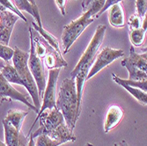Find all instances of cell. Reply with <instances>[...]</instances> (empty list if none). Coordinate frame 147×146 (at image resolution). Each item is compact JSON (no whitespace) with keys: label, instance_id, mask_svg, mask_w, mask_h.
<instances>
[{"label":"cell","instance_id":"obj_12","mask_svg":"<svg viewBox=\"0 0 147 146\" xmlns=\"http://www.w3.org/2000/svg\"><path fill=\"white\" fill-rule=\"evenodd\" d=\"M46 136L49 137L50 138L56 141L61 142L63 144L67 142H75L76 137L73 133V131L70 129L65 122L59 125L57 129L49 131L46 134Z\"/></svg>","mask_w":147,"mask_h":146},{"label":"cell","instance_id":"obj_6","mask_svg":"<svg viewBox=\"0 0 147 146\" xmlns=\"http://www.w3.org/2000/svg\"><path fill=\"white\" fill-rule=\"evenodd\" d=\"M38 121H40V128L31 135L33 138L37 137L40 135H46L49 131L57 129L59 125L65 122L62 113L56 108L52 109H46L39 116Z\"/></svg>","mask_w":147,"mask_h":146},{"label":"cell","instance_id":"obj_10","mask_svg":"<svg viewBox=\"0 0 147 146\" xmlns=\"http://www.w3.org/2000/svg\"><path fill=\"white\" fill-rule=\"evenodd\" d=\"M19 20L20 17L9 10L0 11V43L9 45L13 28Z\"/></svg>","mask_w":147,"mask_h":146},{"label":"cell","instance_id":"obj_23","mask_svg":"<svg viewBox=\"0 0 147 146\" xmlns=\"http://www.w3.org/2000/svg\"><path fill=\"white\" fill-rule=\"evenodd\" d=\"M61 144H63L61 142L56 141L43 134L37 137L35 143V146H59Z\"/></svg>","mask_w":147,"mask_h":146},{"label":"cell","instance_id":"obj_2","mask_svg":"<svg viewBox=\"0 0 147 146\" xmlns=\"http://www.w3.org/2000/svg\"><path fill=\"white\" fill-rule=\"evenodd\" d=\"M13 50H14V53H13L11 58L13 63L12 66L19 73L23 82L24 87H26L29 92L30 97L33 100V104L39 111L40 108H41V103H40V98L41 97L39 95L38 88L34 79V77L28 68L29 53L21 50L18 47H15Z\"/></svg>","mask_w":147,"mask_h":146},{"label":"cell","instance_id":"obj_5","mask_svg":"<svg viewBox=\"0 0 147 146\" xmlns=\"http://www.w3.org/2000/svg\"><path fill=\"white\" fill-rule=\"evenodd\" d=\"M59 73H60V69H52L49 70V79H48V83L46 85L44 92H43V100H42V104L41 105V108L39 109L38 112V115L36 117V119L34 120L31 129L29 130V133L28 135V137L30 136L31 131L33 129V128L34 127L35 123L38 121L39 116L42 114L43 111H45L46 109H52V108H56V97H57V94H56V89H57V80H58V77H59Z\"/></svg>","mask_w":147,"mask_h":146},{"label":"cell","instance_id":"obj_25","mask_svg":"<svg viewBox=\"0 0 147 146\" xmlns=\"http://www.w3.org/2000/svg\"><path fill=\"white\" fill-rule=\"evenodd\" d=\"M13 53H14L13 48L0 43V59H2L6 63H9L12 58Z\"/></svg>","mask_w":147,"mask_h":146},{"label":"cell","instance_id":"obj_4","mask_svg":"<svg viewBox=\"0 0 147 146\" xmlns=\"http://www.w3.org/2000/svg\"><path fill=\"white\" fill-rule=\"evenodd\" d=\"M94 20L95 19L92 16L91 11H86L79 18L63 26L62 34L63 54H66L70 50L71 47L77 41L80 34L85 31L89 25L94 21Z\"/></svg>","mask_w":147,"mask_h":146},{"label":"cell","instance_id":"obj_1","mask_svg":"<svg viewBox=\"0 0 147 146\" xmlns=\"http://www.w3.org/2000/svg\"><path fill=\"white\" fill-rule=\"evenodd\" d=\"M56 107L62 113L65 123L71 130L74 131L78 119L77 112L78 98L74 78L67 77L62 82L56 97Z\"/></svg>","mask_w":147,"mask_h":146},{"label":"cell","instance_id":"obj_20","mask_svg":"<svg viewBox=\"0 0 147 146\" xmlns=\"http://www.w3.org/2000/svg\"><path fill=\"white\" fill-rule=\"evenodd\" d=\"M121 64L125 67L129 71V80H136V81H144L147 79L146 72L138 70L136 66L133 65L128 58L123 59L121 62Z\"/></svg>","mask_w":147,"mask_h":146},{"label":"cell","instance_id":"obj_28","mask_svg":"<svg viewBox=\"0 0 147 146\" xmlns=\"http://www.w3.org/2000/svg\"><path fill=\"white\" fill-rule=\"evenodd\" d=\"M121 80L123 83L126 84L127 85H129L131 87H135V88H138L144 92L147 91V83L146 80L144 81H136V80H129V79H123L121 78Z\"/></svg>","mask_w":147,"mask_h":146},{"label":"cell","instance_id":"obj_17","mask_svg":"<svg viewBox=\"0 0 147 146\" xmlns=\"http://www.w3.org/2000/svg\"><path fill=\"white\" fill-rule=\"evenodd\" d=\"M14 5L19 11H24L26 12L29 13L31 16L34 18L39 26L42 28V24L41 20V16H40L39 10H36L30 3L28 0H14Z\"/></svg>","mask_w":147,"mask_h":146},{"label":"cell","instance_id":"obj_3","mask_svg":"<svg viewBox=\"0 0 147 146\" xmlns=\"http://www.w3.org/2000/svg\"><path fill=\"white\" fill-rule=\"evenodd\" d=\"M106 30H107V26L105 25H100L97 26L95 33L93 34L87 48L83 53L82 57H80L79 61L78 62L73 71L71 72V77L74 78L75 76L80 71H89V69L92 67V63H94L96 56L98 55L99 49L104 41Z\"/></svg>","mask_w":147,"mask_h":146},{"label":"cell","instance_id":"obj_39","mask_svg":"<svg viewBox=\"0 0 147 146\" xmlns=\"http://www.w3.org/2000/svg\"><path fill=\"white\" fill-rule=\"evenodd\" d=\"M85 146H93V145H92V144L91 143H86Z\"/></svg>","mask_w":147,"mask_h":146},{"label":"cell","instance_id":"obj_7","mask_svg":"<svg viewBox=\"0 0 147 146\" xmlns=\"http://www.w3.org/2000/svg\"><path fill=\"white\" fill-rule=\"evenodd\" d=\"M124 56L123 49H115L110 47L104 48L99 54L96 56L95 61L92 63L91 69L86 76V80H89L93 76H95L102 69L111 64L114 61L118 58H121Z\"/></svg>","mask_w":147,"mask_h":146},{"label":"cell","instance_id":"obj_34","mask_svg":"<svg viewBox=\"0 0 147 146\" xmlns=\"http://www.w3.org/2000/svg\"><path fill=\"white\" fill-rule=\"evenodd\" d=\"M28 146H35L34 138H33L31 136L28 137Z\"/></svg>","mask_w":147,"mask_h":146},{"label":"cell","instance_id":"obj_21","mask_svg":"<svg viewBox=\"0 0 147 146\" xmlns=\"http://www.w3.org/2000/svg\"><path fill=\"white\" fill-rule=\"evenodd\" d=\"M31 24H32L33 28L46 40V41L49 43L50 46H52L57 52L61 53V50H60V48H59V42L57 41V39L54 35H52L50 33L46 31L43 28H41V26H39L38 25H36L35 22H32Z\"/></svg>","mask_w":147,"mask_h":146},{"label":"cell","instance_id":"obj_31","mask_svg":"<svg viewBox=\"0 0 147 146\" xmlns=\"http://www.w3.org/2000/svg\"><path fill=\"white\" fill-rule=\"evenodd\" d=\"M66 1L67 0H55V2L57 5V7L60 10V12L63 16H65L66 14Z\"/></svg>","mask_w":147,"mask_h":146},{"label":"cell","instance_id":"obj_29","mask_svg":"<svg viewBox=\"0 0 147 146\" xmlns=\"http://www.w3.org/2000/svg\"><path fill=\"white\" fill-rule=\"evenodd\" d=\"M136 10L137 14L141 18L146 16V10H147V0H137L136 1Z\"/></svg>","mask_w":147,"mask_h":146},{"label":"cell","instance_id":"obj_14","mask_svg":"<svg viewBox=\"0 0 147 146\" xmlns=\"http://www.w3.org/2000/svg\"><path fill=\"white\" fill-rule=\"evenodd\" d=\"M28 114V111L26 112V111H21L19 109H10L7 112V114L4 120L6 121L11 125H12L17 130L20 131L23 122Z\"/></svg>","mask_w":147,"mask_h":146},{"label":"cell","instance_id":"obj_24","mask_svg":"<svg viewBox=\"0 0 147 146\" xmlns=\"http://www.w3.org/2000/svg\"><path fill=\"white\" fill-rule=\"evenodd\" d=\"M0 5H2L3 6H5L7 10L11 11V12L15 13L16 15H18V16L20 17V19L23 20L25 22L28 21L26 18L23 15V13H22L20 11H19V10L17 9V7L15 6L14 3H11V0H0Z\"/></svg>","mask_w":147,"mask_h":146},{"label":"cell","instance_id":"obj_35","mask_svg":"<svg viewBox=\"0 0 147 146\" xmlns=\"http://www.w3.org/2000/svg\"><path fill=\"white\" fill-rule=\"evenodd\" d=\"M28 1H29V3L36 9V10H39L38 9V6H37V5H36V2H35V0H28Z\"/></svg>","mask_w":147,"mask_h":146},{"label":"cell","instance_id":"obj_9","mask_svg":"<svg viewBox=\"0 0 147 146\" xmlns=\"http://www.w3.org/2000/svg\"><path fill=\"white\" fill-rule=\"evenodd\" d=\"M0 97L2 99H5L7 101L10 100H18L23 104H25L28 108L34 111L36 114H38V109L34 107V105L32 103L31 100L28 95H25L21 94L20 92L16 90L14 87L11 85V83H9L6 79L3 77L1 71H0Z\"/></svg>","mask_w":147,"mask_h":146},{"label":"cell","instance_id":"obj_30","mask_svg":"<svg viewBox=\"0 0 147 146\" xmlns=\"http://www.w3.org/2000/svg\"><path fill=\"white\" fill-rule=\"evenodd\" d=\"M122 1H123V0H106V2H105V5H104L103 8L100 10V11L96 15L95 19L100 18L102 13H103L104 11H106L107 10H108L110 6H112L113 5H115V4H118V3H121Z\"/></svg>","mask_w":147,"mask_h":146},{"label":"cell","instance_id":"obj_32","mask_svg":"<svg viewBox=\"0 0 147 146\" xmlns=\"http://www.w3.org/2000/svg\"><path fill=\"white\" fill-rule=\"evenodd\" d=\"M28 137H25L24 133L20 130L19 135V143L17 146H28Z\"/></svg>","mask_w":147,"mask_h":146},{"label":"cell","instance_id":"obj_19","mask_svg":"<svg viewBox=\"0 0 147 146\" xmlns=\"http://www.w3.org/2000/svg\"><path fill=\"white\" fill-rule=\"evenodd\" d=\"M3 127L5 138V143L7 146H17L19 143V135L20 131L17 130L12 125H11L5 120H3Z\"/></svg>","mask_w":147,"mask_h":146},{"label":"cell","instance_id":"obj_16","mask_svg":"<svg viewBox=\"0 0 147 146\" xmlns=\"http://www.w3.org/2000/svg\"><path fill=\"white\" fill-rule=\"evenodd\" d=\"M147 54L146 52L143 53V54H138L136 52L135 48L133 46L129 48V57H128L129 61L136 67L142 71L146 72L147 71Z\"/></svg>","mask_w":147,"mask_h":146},{"label":"cell","instance_id":"obj_11","mask_svg":"<svg viewBox=\"0 0 147 146\" xmlns=\"http://www.w3.org/2000/svg\"><path fill=\"white\" fill-rule=\"evenodd\" d=\"M124 115L123 109L117 105H112L108 108L106 113L105 122H104V132L109 133L110 130L115 128L120 122Z\"/></svg>","mask_w":147,"mask_h":146},{"label":"cell","instance_id":"obj_22","mask_svg":"<svg viewBox=\"0 0 147 146\" xmlns=\"http://www.w3.org/2000/svg\"><path fill=\"white\" fill-rule=\"evenodd\" d=\"M146 35V30L143 29L142 28L129 31V39L132 45L136 47H140L144 44Z\"/></svg>","mask_w":147,"mask_h":146},{"label":"cell","instance_id":"obj_13","mask_svg":"<svg viewBox=\"0 0 147 146\" xmlns=\"http://www.w3.org/2000/svg\"><path fill=\"white\" fill-rule=\"evenodd\" d=\"M109 11V21L110 25L116 28H122L126 25L125 13L122 3H118L110 6Z\"/></svg>","mask_w":147,"mask_h":146},{"label":"cell","instance_id":"obj_40","mask_svg":"<svg viewBox=\"0 0 147 146\" xmlns=\"http://www.w3.org/2000/svg\"><path fill=\"white\" fill-rule=\"evenodd\" d=\"M114 146H118V144H117V143H115V144H114Z\"/></svg>","mask_w":147,"mask_h":146},{"label":"cell","instance_id":"obj_15","mask_svg":"<svg viewBox=\"0 0 147 146\" xmlns=\"http://www.w3.org/2000/svg\"><path fill=\"white\" fill-rule=\"evenodd\" d=\"M112 78L113 80L120 85L121 86H123L125 90H127L129 94L134 97L138 101H139L142 105L144 106H146L147 105V94H146V92H144L138 88H135V87H131L129 85H127L126 84L123 83L122 80H121V77H119L118 76H116L115 73L112 74Z\"/></svg>","mask_w":147,"mask_h":146},{"label":"cell","instance_id":"obj_38","mask_svg":"<svg viewBox=\"0 0 147 146\" xmlns=\"http://www.w3.org/2000/svg\"><path fill=\"white\" fill-rule=\"evenodd\" d=\"M0 146H7L5 143H3L2 141H0Z\"/></svg>","mask_w":147,"mask_h":146},{"label":"cell","instance_id":"obj_33","mask_svg":"<svg viewBox=\"0 0 147 146\" xmlns=\"http://www.w3.org/2000/svg\"><path fill=\"white\" fill-rule=\"evenodd\" d=\"M93 1V0H83V2H82V9L85 11H87V8L89 7V5H91V3Z\"/></svg>","mask_w":147,"mask_h":146},{"label":"cell","instance_id":"obj_36","mask_svg":"<svg viewBox=\"0 0 147 146\" xmlns=\"http://www.w3.org/2000/svg\"><path fill=\"white\" fill-rule=\"evenodd\" d=\"M118 146H129V145H128V143H127L126 141L123 140L122 142H120V143H118Z\"/></svg>","mask_w":147,"mask_h":146},{"label":"cell","instance_id":"obj_18","mask_svg":"<svg viewBox=\"0 0 147 146\" xmlns=\"http://www.w3.org/2000/svg\"><path fill=\"white\" fill-rule=\"evenodd\" d=\"M0 71H1L3 77L6 79V80L11 84H16L24 86L23 82L21 78L15 70V68L11 66L9 63H6L3 67L0 68Z\"/></svg>","mask_w":147,"mask_h":146},{"label":"cell","instance_id":"obj_26","mask_svg":"<svg viewBox=\"0 0 147 146\" xmlns=\"http://www.w3.org/2000/svg\"><path fill=\"white\" fill-rule=\"evenodd\" d=\"M142 22H143V18H141L137 13L130 16L128 20V26L129 31L136 30L140 28H142Z\"/></svg>","mask_w":147,"mask_h":146},{"label":"cell","instance_id":"obj_8","mask_svg":"<svg viewBox=\"0 0 147 146\" xmlns=\"http://www.w3.org/2000/svg\"><path fill=\"white\" fill-rule=\"evenodd\" d=\"M28 68L36 83L39 95L40 97H42L46 85H47L45 66L43 64L42 60H41L35 55L33 48L31 47H30V51H29V57H28Z\"/></svg>","mask_w":147,"mask_h":146},{"label":"cell","instance_id":"obj_37","mask_svg":"<svg viewBox=\"0 0 147 146\" xmlns=\"http://www.w3.org/2000/svg\"><path fill=\"white\" fill-rule=\"evenodd\" d=\"M6 63V62H5V61H3L2 59H0V68L1 67H3V66L5 65Z\"/></svg>","mask_w":147,"mask_h":146},{"label":"cell","instance_id":"obj_27","mask_svg":"<svg viewBox=\"0 0 147 146\" xmlns=\"http://www.w3.org/2000/svg\"><path fill=\"white\" fill-rule=\"evenodd\" d=\"M106 0H93L87 8V11H90L92 13V16L95 19L96 15L100 11L105 5Z\"/></svg>","mask_w":147,"mask_h":146},{"label":"cell","instance_id":"obj_41","mask_svg":"<svg viewBox=\"0 0 147 146\" xmlns=\"http://www.w3.org/2000/svg\"><path fill=\"white\" fill-rule=\"evenodd\" d=\"M1 100H2V98H1V97H0V101H1Z\"/></svg>","mask_w":147,"mask_h":146}]
</instances>
